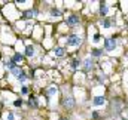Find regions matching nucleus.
<instances>
[{"label": "nucleus", "instance_id": "393cba45", "mask_svg": "<svg viewBox=\"0 0 128 120\" xmlns=\"http://www.w3.org/2000/svg\"><path fill=\"white\" fill-rule=\"evenodd\" d=\"M0 116H2V113H0Z\"/></svg>", "mask_w": 128, "mask_h": 120}, {"label": "nucleus", "instance_id": "7ed1b4c3", "mask_svg": "<svg viewBox=\"0 0 128 120\" xmlns=\"http://www.w3.org/2000/svg\"><path fill=\"white\" fill-rule=\"evenodd\" d=\"M78 22H79V16H76V15H72L67 18V25H76Z\"/></svg>", "mask_w": 128, "mask_h": 120}, {"label": "nucleus", "instance_id": "dca6fc26", "mask_svg": "<svg viewBox=\"0 0 128 120\" xmlns=\"http://www.w3.org/2000/svg\"><path fill=\"white\" fill-rule=\"evenodd\" d=\"M51 15L52 16H61V12L58 9H51Z\"/></svg>", "mask_w": 128, "mask_h": 120}, {"label": "nucleus", "instance_id": "f8f14e48", "mask_svg": "<svg viewBox=\"0 0 128 120\" xmlns=\"http://www.w3.org/2000/svg\"><path fill=\"white\" fill-rule=\"evenodd\" d=\"M28 105H30V107H34V108L37 107V98H36V96H30V99H28Z\"/></svg>", "mask_w": 128, "mask_h": 120}, {"label": "nucleus", "instance_id": "5701e85b", "mask_svg": "<svg viewBox=\"0 0 128 120\" xmlns=\"http://www.w3.org/2000/svg\"><path fill=\"white\" fill-rule=\"evenodd\" d=\"M14 105H15V107H21V105H22V99H15V101H14Z\"/></svg>", "mask_w": 128, "mask_h": 120}, {"label": "nucleus", "instance_id": "1a4fd4ad", "mask_svg": "<svg viewBox=\"0 0 128 120\" xmlns=\"http://www.w3.org/2000/svg\"><path fill=\"white\" fill-rule=\"evenodd\" d=\"M15 65H16V64H15V62H14L12 60H10V61H4V67H6V68H8L9 71H10V70H12V68H14Z\"/></svg>", "mask_w": 128, "mask_h": 120}, {"label": "nucleus", "instance_id": "f257e3e1", "mask_svg": "<svg viewBox=\"0 0 128 120\" xmlns=\"http://www.w3.org/2000/svg\"><path fill=\"white\" fill-rule=\"evenodd\" d=\"M80 45V37L79 36H70L67 39V46H79Z\"/></svg>", "mask_w": 128, "mask_h": 120}, {"label": "nucleus", "instance_id": "412c9836", "mask_svg": "<svg viewBox=\"0 0 128 120\" xmlns=\"http://www.w3.org/2000/svg\"><path fill=\"white\" fill-rule=\"evenodd\" d=\"M8 120H15V114H14V111H8Z\"/></svg>", "mask_w": 128, "mask_h": 120}, {"label": "nucleus", "instance_id": "aec40b11", "mask_svg": "<svg viewBox=\"0 0 128 120\" xmlns=\"http://www.w3.org/2000/svg\"><path fill=\"white\" fill-rule=\"evenodd\" d=\"M101 52H103L101 49H94V51H92V57H100Z\"/></svg>", "mask_w": 128, "mask_h": 120}, {"label": "nucleus", "instance_id": "9d476101", "mask_svg": "<svg viewBox=\"0 0 128 120\" xmlns=\"http://www.w3.org/2000/svg\"><path fill=\"white\" fill-rule=\"evenodd\" d=\"M26 55H27V57H33V55H34V48H33V46L28 45V46L26 48Z\"/></svg>", "mask_w": 128, "mask_h": 120}, {"label": "nucleus", "instance_id": "f3484780", "mask_svg": "<svg viewBox=\"0 0 128 120\" xmlns=\"http://www.w3.org/2000/svg\"><path fill=\"white\" fill-rule=\"evenodd\" d=\"M28 92H30V89H28V86L22 85V88H21V93H22V95H27Z\"/></svg>", "mask_w": 128, "mask_h": 120}, {"label": "nucleus", "instance_id": "4be33fe9", "mask_svg": "<svg viewBox=\"0 0 128 120\" xmlns=\"http://www.w3.org/2000/svg\"><path fill=\"white\" fill-rule=\"evenodd\" d=\"M110 25H112V22H110L109 19H104V21H103V27H104V28H109Z\"/></svg>", "mask_w": 128, "mask_h": 120}, {"label": "nucleus", "instance_id": "20e7f679", "mask_svg": "<svg viewBox=\"0 0 128 120\" xmlns=\"http://www.w3.org/2000/svg\"><path fill=\"white\" fill-rule=\"evenodd\" d=\"M63 104H64V107L72 108V107L74 105V101H73V98H72V96H68V98H66V99L63 101Z\"/></svg>", "mask_w": 128, "mask_h": 120}, {"label": "nucleus", "instance_id": "6e6552de", "mask_svg": "<svg viewBox=\"0 0 128 120\" xmlns=\"http://www.w3.org/2000/svg\"><path fill=\"white\" fill-rule=\"evenodd\" d=\"M92 102H94V105H103L104 104V98L103 96H96Z\"/></svg>", "mask_w": 128, "mask_h": 120}, {"label": "nucleus", "instance_id": "4468645a", "mask_svg": "<svg viewBox=\"0 0 128 120\" xmlns=\"http://www.w3.org/2000/svg\"><path fill=\"white\" fill-rule=\"evenodd\" d=\"M27 77H28V76H27V74H26V73L22 71V73H21V74H20V76H18L16 79H18V80H20L21 83H26V80H27Z\"/></svg>", "mask_w": 128, "mask_h": 120}, {"label": "nucleus", "instance_id": "2eb2a0df", "mask_svg": "<svg viewBox=\"0 0 128 120\" xmlns=\"http://www.w3.org/2000/svg\"><path fill=\"white\" fill-rule=\"evenodd\" d=\"M54 54H55L57 57H63V55H64V48H55Z\"/></svg>", "mask_w": 128, "mask_h": 120}, {"label": "nucleus", "instance_id": "f03ea898", "mask_svg": "<svg viewBox=\"0 0 128 120\" xmlns=\"http://www.w3.org/2000/svg\"><path fill=\"white\" fill-rule=\"evenodd\" d=\"M104 48H106V51H113L116 48V40L115 39H106L104 40Z\"/></svg>", "mask_w": 128, "mask_h": 120}, {"label": "nucleus", "instance_id": "a211bd4d", "mask_svg": "<svg viewBox=\"0 0 128 120\" xmlns=\"http://www.w3.org/2000/svg\"><path fill=\"white\" fill-rule=\"evenodd\" d=\"M79 65H80V61H78V60H74L73 62H72V68H79Z\"/></svg>", "mask_w": 128, "mask_h": 120}, {"label": "nucleus", "instance_id": "6ab92c4d", "mask_svg": "<svg viewBox=\"0 0 128 120\" xmlns=\"http://www.w3.org/2000/svg\"><path fill=\"white\" fill-rule=\"evenodd\" d=\"M57 86H51V88H49V92H48V93H49V95H55V93H57Z\"/></svg>", "mask_w": 128, "mask_h": 120}, {"label": "nucleus", "instance_id": "0eeeda50", "mask_svg": "<svg viewBox=\"0 0 128 120\" xmlns=\"http://www.w3.org/2000/svg\"><path fill=\"white\" fill-rule=\"evenodd\" d=\"M10 73H12V74H14L15 77H18V76H20V74L22 73V70H21V68H20L18 65H15V67H14V68L10 70Z\"/></svg>", "mask_w": 128, "mask_h": 120}, {"label": "nucleus", "instance_id": "423d86ee", "mask_svg": "<svg viewBox=\"0 0 128 120\" xmlns=\"http://www.w3.org/2000/svg\"><path fill=\"white\" fill-rule=\"evenodd\" d=\"M84 64H85V65H84V68H85V71H90V70L92 68V61H91V58H86Z\"/></svg>", "mask_w": 128, "mask_h": 120}, {"label": "nucleus", "instance_id": "39448f33", "mask_svg": "<svg viewBox=\"0 0 128 120\" xmlns=\"http://www.w3.org/2000/svg\"><path fill=\"white\" fill-rule=\"evenodd\" d=\"M36 13H37V10H36V9L27 10V12L24 13V18H27V19H30V18H34V16H36Z\"/></svg>", "mask_w": 128, "mask_h": 120}, {"label": "nucleus", "instance_id": "ddd939ff", "mask_svg": "<svg viewBox=\"0 0 128 120\" xmlns=\"http://www.w3.org/2000/svg\"><path fill=\"white\" fill-rule=\"evenodd\" d=\"M107 10H109L107 6H106L104 3H101V6H100V13H101L103 16H106V15H107Z\"/></svg>", "mask_w": 128, "mask_h": 120}, {"label": "nucleus", "instance_id": "b1692460", "mask_svg": "<svg viewBox=\"0 0 128 120\" xmlns=\"http://www.w3.org/2000/svg\"><path fill=\"white\" fill-rule=\"evenodd\" d=\"M98 40H100V34H96V36H94V40H92V42H98Z\"/></svg>", "mask_w": 128, "mask_h": 120}, {"label": "nucleus", "instance_id": "9b49d317", "mask_svg": "<svg viewBox=\"0 0 128 120\" xmlns=\"http://www.w3.org/2000/svg\"><path fill=\"white\" fill-rule=\"evenodd\" d=\"M22 60H24V57H22L21 54H15V55H14V58H12V61H14L15 64H18V62H21Z\"/></svg>", "mask_w": 128, "mask_h": 120}]
</instances>
